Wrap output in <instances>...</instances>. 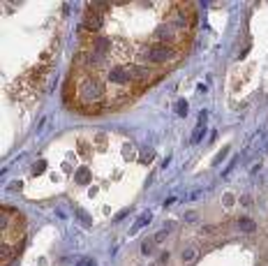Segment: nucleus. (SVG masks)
<instances>
[{
  "instance_id": "1",
  "label": "nucleus",
  "mask_w": 268,
  "mask_h": 266,
  "mask_svg": "<svg viewBox=\"0 0 268 266\" xmlns=\"http://www.w3.org/2000/svg\"><path fill=\"white\" fill-rule=\"evenodd\" d=\"M192 33V3H93L86 7L65 100L84 114L120 109L183 61Z\"/></svg>"
}]
</instances>
